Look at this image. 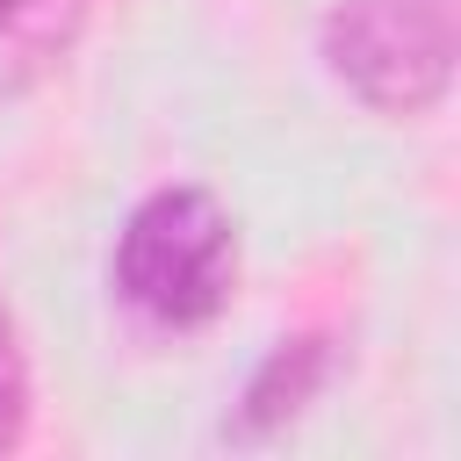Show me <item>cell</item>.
<instances>
[{
  "label": "cell",
  "mask_w": 461,
  "mask_h": 461,
  "mask_svg": "<svg viewBox=\"0 0 461 461\" xmlns=\"http://www.w3.org/2000/svg\"><path fill=\"white\" fill-rule=\"evenodd\" d=\"M108 281L158 331H202L238 288V223L209 187H158L130 209Z\"/></svg>",
  "instance_id": "obj_1"
},
{
  "label": "cell",
  "mask_w": 461,
  "mask_h": 461,
  "mask_svg": "<svg viewBox=\"0 0 461 461\" xmlns=\"http://www.w3.org/2000/svg\"><path fill=\"white\" fill-rule=\"evenodd\" d=\"M317 43L331 79L375 115H425L454 86V0H339Z\"/></svg>",
  "instance_id": "obj_2"
},
{
  "label": "cell",
  "mask_w": 461,
  "mask_h": 461,
  "mask_svg": "<svg viewBox=\"0 0 461 461\" xmlns=\"http://www.w3.org/2000/svg\"><path fill=\"white\" fill-rule=\"evenodd\" d=\"M324 375H331L324 339H281V346L252 367V382H245V396H238V418H230V439H267L274 425H288V418L324 389Z\"/></svg>",
  "instance_id": "obj_3"
},
{
  "label": "cell",
  "mask_w": 461,
  "mask_h": 461,
  "mask_svg": "<svg viewBox=\"0 0 461 461\" xmlns=\"http://www.w3.org/2000/svg\"><path fill=\"white\" fill-rule=\"evenodd\" d=\"M86 0H0V94L43 79L72 36H79Z\"/></svg>",
  "instance_id": "obj_4"
},
{
  "label": "cell",
  "mask_w": 461,
  "mask_h": 461,
  "mask_svg": "<svg viewBox=\"0 0 461 461\" xmlns=\"http://www.w3.org/2000/svg\"><path fill=\"white\" fill-rule=\"evenodd\" d=\"M29 432V360H22V339H14V317L0 303V454L22 447Z\"/></svg>",
  "instance_id": "obj_5"
}]
</instances>
